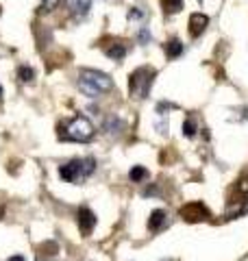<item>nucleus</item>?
<instances>
[{
  "instance_id": "f257e3e1",
  "label": "nucleus",
  "mask_w": 248,
  "mask_h": 261,
  "mask_svg": "<svg viewBox=\"0 0 248 261\" xmlns=\"http://www.w3.org/2000/svg\"><path fill=\"white\" fill-rule=\"evenodd\" d=\"M113 87V81L109 79V74H105V72H98V70H81L79 74V89L85 96L89 98H96L105 92H109Z\"/></svg>"
},
{
  "instance_id": "f03ea898",
  "label": "nucleus",
  "mask_w": 248,
  "mask_h": 261,
  "mask_svg": "<svg viewBox=\"0 0 248 261\" xmlns=\"http://www.w3.org/2000/svg\"><path fill=\"white\" fill-rule=\"evenodd\" d=\"M59 128H61L59 137H61V140H65V142H89L94 137L92 122H89L87 118H83V116H77V118L68 120Z\"/></svg>"
},
{
  "instance_id": "7ed1b4c3",
  "label": "nucleus",
  "mask_w": 248,
  "mask_h": 261,
  "mask_svg": "<svg viewBox=\"0 0 248 261\" xmlns=\"http://www.w3.org/2000/svg\"><path fill=\"white\" fill-rule=\"evenodd\" d=\"M94 168H96V161L92 157L74 159V161L63 163V166L59 168V176L63 178V181H68V183H79L81 178H87L89 174H92Z\"/></svg>"
},
{
  "instance_id": "20e7f679",
  "label": "nucleus",
  "mask_w": 248,
  "mask_h": 261,
  "mask_svg": "<svg viewBox=\"0 0 248 261\" xmlns=\"http://www.w3.org/2000/svg\"><path fill=\"white\" fill-rule=\"evenodd\" d=\"M153 76H155V70H151V68H137L133 74H131V79H129V92H131V96H135V98H146V94H148V89H151V85H153Z\"/></svg>"
},
{
  "instance_id": "39448f33",
  "label": "nucleus",
  "mask_w": 248,
  "mask_h": 261,
  "mask_svg": "<svg viewBox=\"0 0 248 261\" xmlns=\"http://www.w3.org/2000/svg\"><path fill=\"white\" fill-rule=\"evenodd\" d=\"M181 218L187 220V222H201V220L209 218V211H207L203 202H189V205L181 209Z\"/></svg>"
},
{
  "instance_id": "423d86ee",
  "label": "nucleus",
  "mask_w": 248,
  "mask_h": 261,
  "mask_svg": "<svg viewBox=\"0 0 248 261\" xmlns=\"http://www.w3.org/2000/svg\"><path fill=\"white\" fill-rule=\"evenodd\" d=\"M96 216H94V211L89 209V207H81L79 209V226H81V233L83 235H89L94 231V226H96Z\"/></svg>"
},
{
  "instance_id": "0eeeda50",
  "label": "nucleus",
  "mask_w": 248,
  "mask_h": 261,
  "mask_svg": "<svg viewBox=\"0 0 248 261\" xmlns=\"http://www.w3.org/2000/svg\"><path fill=\"white\" fill-rule=\"evenodd\" d=\"M207 24H209V18H207V15L192 13V15H189V35H192V37L203 35V31L207 29Z\"/></svg>"
},
{
  "instance_id": "6e6552de",
  "label": "nucleus",
  "mask_w": 248,
  "mask_h": 261,
  "mask_svg": "<svg viewBox=\"0 0 248 261\" xmlns=\"http://www.w3.org/2000/svg\"><path fill=\"white\" fill-rule=\"evenodd\" d=\"M65 5H68L70 13H74L77 18H83L89 11V7H92V0H68Z\"/></svg>"
},
{
  "instance_id": "1a4fd4ad",
  "label": "nucleus",
  "mask_w": 248,
  "mask_h": 261,
  "mask_svg": "<svg viewBox=\"0 0 248 261\" xmlns=\"http://www.w3.org/2000/svg\"><path fill=\"white\" fill-rule=\"evenodd\" d=\"M105 53H107V57H109V59H113V61H122L124 57H127V46H124L122 42H113L111 46H107V48H105Z\"/></svg>"
},
{
  "instance_id": "9d476101",
  "label": "nucleus",
  "mask_w": 248,
  "mask_h": 261,
  "mask_svg": "<svg viewBox=\"0 0 248 261\" xmlns=\"http://www.w3.org/2000/svg\"><path fill=\"white\" fill-rule=\"evenodd\" d=\"M165 55H168L170 59H177V57L183 55V44H181V39L172 37L170 42H165Z\"/></svg>"
},
{
  "instance_id": "9b49d317",
  "label": "nucleus",
  "mask_w": 248,
  "mask_h": 261,
  "mask_svg": "<svg viewBox=\"0 0 248 261\" xmlns=\"http://www.w3.org/2000/svg\"><path fill=\"white\" fill-rule=\"evenodd\" d=\"M163 224H165V211H161V209L153 211L151 220H148V228H151V231H159Z\"/></svg>"
},
{
  "instance_id": "f8f14e48",
  "label": "nucleus",
  "mask_w": 248,
  "mask_h": 261,
  "mask_svg": "<svg viewBox=\"0 0 248 261\" xmlns=\"http://www.w3.org/2000/svg\"><path fill=\"white\" fill-rule=\"evenodd\" d=\"M165 13H179L183 9V0H161Z\"/></svg>"
},
{
  "instance_id": "ddd939ff",
  "label": "nucleus",
  "mask_w": 248,
  "mask_h": 261,
  "mask_svg": "<svg viewBox=\"0 0 248 261\" xmlns=\"http://www.w3.org/2000/svg\"><path fill=\"white\" fill-rule=\"evenodd\" d=\"M129 176H131V181H133V183H142L144 178H148V170L142 168V166H135V168L129 172Z\"/></svg>"
},
{
  "instance_id": "4468645a",
  "label": "nucleus",
  "mask_w": 248,
  "mask_h": 261,
  "mask_svg": "<svg viewBox=\"0 0 248 261\" xmlns=\"http://www.w3.org/2000/svg\"><path fill=\"white\" fill-rule=\"evenodd\" d=\"M148 15V11L144 9L142 5H137V7H131V11H129V20L131 22H139V20H144Z\"/></svg>"
},
{
  "instance_id": "2eb2a0df",
  "label": "nucleus",
  "mask_w": 248,
  "mask_h": 261,
  "mask_svg": "<svg viewBox=\"0 0 248 261\" xmlns=\"http://www.w3.org/2000/svg\"><path fill=\"white\" fill-rule=\"evenodd\" d=\"M33 76H35V72H33V68H29V65H20L18 68V79L22 83H31Z\"/></svg>"
},
{
  "instance_id": "dca6fc26",
  "label": "nucleus",
  "mask_w": 248,
  "mask_h": 261,
  "mask_svg": "<svg viewBox=\"0 0 248 261\" xmlns=\"http://www.w3.org/2000/svg\"><path fill=\"white\" fill-rule=\"evenodd\" d=\"M196 130H198L196 120H194V118H187V120L183 122V135H185V137H194Z\"/></svg>"
},
{
  "instance_id": "f3484780",
  "label": "nucleus",
  "mask_w": 248,
  "mask_h": 261,
  "mask_svg": "<svg viewBox=\"0 0 248 261\" xmlns=\"http://www.w3.org/2000/svg\"><path fill=\"white\" fill-rule=\"evenodd\" d=\"M109 133H118V128H122V122L120 120H115V118H111L109 122H107V126H105Z\"/></svg>"
},
{
  "instance_id": "a211bd4d",
  "label": "nucleus",
  "mask_w": 248,
  "mask_h": 261,
  "mask_svg": "<svg viewBox=\"0 0 248 261\" xmlns=\"http://www.w3.org/2000/svg\"><path fill=\"white\" fill-rule=\"evenodd\" d=\"M148 39H151V31H148V29H142V31H139V42L146 44Z\"/></svg>"
},
{
  "instance_id": "6ab92c4d",
  "label": "nucleus",
  "mask_w": 248,
  "mask_h": 261,
  "mask_svg": "<svg viewBox=\"0 0 248 261\" xmlns=\"http://www.w3.org/2000/svg\"><path fill=\"white\" fill-rule=\"evenodd\" d=\"M57 5V0H44V9H53Z\"/></svg>"
},
{
  "instance_id": "aec40b11",
  "label": "nucleus",
  "mask_w": 248,
  "mask_h": 261,
  "mask_svg": "<svg viewBox=\"0 0 248 261\" xmlns=\"http://www.w3.org/2000/svg\"><path fill=\"white\" fill-rule=\"evenodd\" d=\"M239 190H242L244 194L248 192V178H244V181H242V183H239Z\"/></svg>"
},
{
  "instance_id": "412c9836",
  "label": "nucleus",
  "mask_w": 248,
  "mask_h": 261,
  "mask_svg": "<svg viewBox=\"0 0 248 261\" xmlns=\"http://www.w3.org/2000/svg\"><path fill=\"white\" fill-rule=\"evenodd\" d=\"M7 261H24V257L18 255V257H11V259H7Z\"/></svg>"
},
{
  "instance_id": "4be33fe9",
  "label": "nucleus",
  "mask_w": 248,
  "mask_h": 261,
  "mask_svg": "<svg viewBox=\"0 0 248 261\" xmlns=\"http://www.w3.org/2000/svg\"><path fill=\"white\" fill-rule=\"evenodd\" d=\"M0 96H3V87H0Z\"/></svg>"
},
{
  "instance_id": "5701e85b",
  "label": "nucleus",
  "mask_w": 248,
  "mask_h": 261,
  "mask_svg": "<svg viewBox=\"0 0 248 261\" xmlns=\"http://www.w3.org/2000/svg\"><path fill=\"white\" fill-rule=\"evenodd\" d=\"M0 216H3V209H0Z\"/></svg>"
}]
</instances>
